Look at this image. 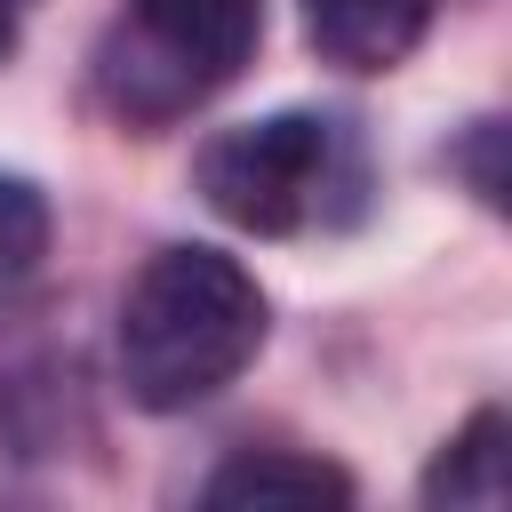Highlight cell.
I'll return each mask as SVG.
<instances>
[{"label":"cell","instance_id":"cell-1","mask_svg":"<svg viewBox=\"0 0 512 512\" xmlns=\"http://www.w3.org/2000/svg\"><path fill=\"white\" fill-rule=\"evenodd\" d=\"M120 392L152 416L200 408L264 352V288L224 248H160L120 296Z\"/></svg>","mask_w":512,"mask_h":512},{"label":"cell","instance_id":"cell-2","mask_svg":"<svg viewBox=\"0 0 512 512\" xmlns=\"http://www.w3.org/2000/svg\"><path fill=\"white\" fill-rule=\"evenodd\" d=\"M264 0H128L96 40V104L120 128H176L248 72Z\"/></svg>","mask_w":512,"mask_h":512},{"label":"cell","instance_id":"cell-3","mask_svg":"<svg viewBox=\"0 0 512 512\" xmlns=\"http://www.w3.org/2000/svg\"><path fill=\"white\" fill-rule=\"evenodd\" d=\"M192 184L224 224H240L256 240H288V232L352 216L360 160H352L336 120L272 112V120H240V128L208 136L200 160H192Z\"/></svg>","mask_w":512,"mask_h":512},{"label":"cell","instance_id":"cell-4","mask_svg":"<svg viewBox=\"0 0 512 512\" xmlns=\"http://www.w3.org/2000/svg\"><path fill=\"white\" fill-rule=\"evenodd\" d=\"M432 24V0H304V40L344 72H392Z\"/></svg>","mask_w":512,"mask_h":512},{"label":"cell","instance_id":"cell-5","mask_svg":"<svg viewBox=\"0 0 512 512\" xmlns=\"http://www.w3.org/2000/svg\"><path fill=\"white\" fill-rule=\"evenodd\" d=\"M200 504L216 512H312V504H352V472L320 464V456H296V448H248L232 456Z\"/></svg>","mask_w":512,"mask_h":512},{"label":"cell","instance_id":"cell-6","mask_svg":"<svg viewBox=\"0 0 512 512\" xmlns=\"http://www.w3.org/2000/svg\"><path fill=\"white\" fill-rule=\"evenodd\" d=\"M512 488V448H504V408H480L424 472V504H456V512H496Z\"/></svg>","mask_w":512,"mask_h":512},{"label":"cell","instance_id":"cell-7","mask_svg":"<svg viewBox=\"0 0 512 512\" xmlns=\"http://www.w3.org/2000/svg\"><path fill=\"white\" fill-rule=\"evenodd\" d=\"M48 248V200L32 176H0V288L24 280Z\"/></svg>","mask_w":512,"mask_h":512},{"label":"cell","instance_id":"cell-8","mask_svg":"<svg viewBox=\"0 0 512 512\" xmlns=\"http://www.w3.org/2000/svg\"><path fill=\"white\" fill-rule=\"evenodd\" d=\"M8 40H16V8L0 0V56H8Z\"/></svg>","mask_w":512,"mask_h":512}]
</instances>
